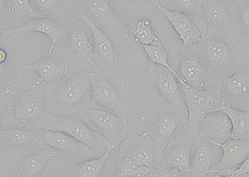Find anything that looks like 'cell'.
Masks as SVG:
<instances>
[{"label":"cell","mask_w":249,"mask_h":177,"mask_svg":"<svg viewBox=\"0 0 249 177\" xmlns=\"http://www.w3.org/2000/svg\"><path fill=\"white\" fill-rule=\"evenodd\" d=\"M213 145L222 149L223 155L220 160L210 167L209 173L234 171L241 163L249 158V140H236L230 138L224 143H214Z\"/></svg>","instance_id":"5"},{"label":"cell","mask_w":249,"mask_h":177,"mask_svg":"<svg viewBox=\"0 0 249 177\" xmlns=\"http://www.w3.org/2000/svg\"><path fill=\"white\" fill-rule=\"evenodd\" d=\"M168 3H172L173 5L177 8L176 11L186 12V15L191 14L190 15H200L202 12L201 5L198 4L199 2L194 0H176V1H170Z\"/></svg>","instance_id":"33"},{"label":"cell","mask_w":249,"mask_h":177,"mask_svg":"<svg viewBox=\"0 0 249 177\" xmlns=\"http://www.w3.org/2000/svg\"><path fill=\"white\" fill-rule=\"evenodd\" d=\"M91 94L97 104L106 108L116 109L118 103V95L112 84L101 75L90 72Z\"/></svg>","instance_id":"13"},{"label":"cell","mask_w":249,"mask_h":177,"mask_svg":"<svg viewBox=\"0 0 249 177\" xmlns=\"http://www.w3.org/2000/svg\"><path fill=\"white\" fill-rule=\"evenodd\" d=\"M31 33H40L48 36L51 42L48 53L49 54H52L53 53L54 49L60 39L61 30L57 23H54L53 21L50 20L48 18H32L21 25L8 29L5 31V34L7 35L31 34Z\"/></svg>","instance_id":"9"},{"label":"cell","mask_w":249,"mask_h":177,"mask_svg":"<svg viewBox=\"0 0 249 177\" xmlns=\"http://www.w3.org/2000/svg\"><path fill=\"white\" fill-rule=\"evenodd\" d=\"M89 120L102 131L115 133L123 126L122 119L110 111L102 109L91 108L87 111Z\"/></svg>","instance_id":"20"},{"label":"cell","mask_w":249,"mask_h":177,"mask_svg":"<svg viewBox=\"0 0 249 177\" xmlns=\"http://www.w3.org/2000/svg\"><path fill=\"white\" fill-rule=\"evenodd\" d=\"M150 2L170 21L173 28L183 41L184 47L199 43L204 37L196 27L194 21V15H186L185 13L166 9L156 0Z\"/></svg>","instance_id":"4"},{"label":"cell","mask_w":249,"mask_h":177,"mask_svg":"<svg viewBox=\"0 0 249 177\" xmlns=\"http://www.w3.org/2000/svg\"><path fill=\"white\" fill-rule=\"evenodd\" d=\"M3 6H4V1H3V0H0V10H2V9H3Z\"/></svg>","instance_id":"42"},{"label":"cell","mask_w":249,"mask_h":177,"mask_svg":"<svg viewBox=\"0 0 249 177\" xmlns=\"http://www.w3.org/2000/svg\"><path fill=\"white\" fill-rule=\"evenodd\" d=\"M180 85L188 111V132L191 135L198 134L200 123L212 106L213 97L210 91L194 89L185 83Z\"/></svg>","instance_id":"2"},{"label":"cell","mask_w":249,"mask_h":177,"mask_svg":"<svg viewBox=\"0 0 249 177\" xmlns=\"http://www.w3.org/2000/svg\"><path fill=\"white\" fill-rule=\"evenodd\" d=\"M204 177H235L233 171H224V172L209 173Z\"/></svg>","instance_id":"37"},{"label":"cell","mask_w":249,"mask_h":177,"mask_svg":"<svg viewBox=\"0 0 249 177\" xmlns=\"http://www.w3.org/2000/svg\"><path fill=\"white\" fill-rule=\"evenodd\" d=\"M7 58V54L3 49H0V63H3Z\"/></svg>","instance_id":"40"},{"label":"cell","mask_w":249,"mask_h":177,"mask_svg":"<svg viewBox=\"0 0 249 177\" xmlns=\"http://www.w3.org/2000/svg\"><path fill=\"white\" fill-rule=\"evenodd\" d=\"M5 105V98H4V97L0 96V120H1V117H2V115H3Z\"/></svg>","instance_id":"39"},{"label":"cell","mask_w":249,"mask_h":177,"mask_svg":"<svg viewBox=\"0 0 249 177\" xmlns=\"http://www.w3.org/2000/svg\"><path fill=\"white\" fill-rule=\"evenodd\" d=\"M91 88L90 72H82L62 83L58 89V95L65 103L77 104L91 93Z\"/></svg>","instance_id":"10"},{"label":"cell","mask_w":249,"mask_h":177,"mask_svg":"<svg viewBox=\"0 0 249 177\" xmlns=\"http://www.w3.org/2000/svg\"><path fill=\"white\" fill-rule=\"evenodd\" d=\"M40 132L43 136L44 144L62 153L67 152L70 154L87 157L94 156L93 152H91V149L88 146L64 132L52 131L48 129H41Z\"/></svg>","instance_id":"8"},{"label":"cell","mask_w":249,"mask_h":177,"mask_svg":"<svg viewBox=\"0 0 249 177\" xmlns=\"http://www.w3.org/2000/svg\"><path fill=\"white\" fill-rule=\"evenodd\" d=\"M143 48H144L145 53L147 55V57H149L151 63H154V64H156V65L168 69L169 71H171L173 74L176 76L179 83H182L181 78L178 76V73H177L172 69V67L169 64L167 53H166V51L164 49V46L162 44L161 41H158V42L150 44V45H144Z\"/></svg>","instance_id":"24"},{"label":"cell","mask_w":249,"mask_h":177,"mask_svg":"<svg viewBox=\"0 0 249 177\" xmlns=\"http://www.w3.org/2000/svg\"><path fill=\"white\" fill-rule=\"evenodd\" d=\"M178 126L177 118L171 115H163L157 124V131L160 136L167 138L172 136Z\"/></svg>","instance_id":"31"},{"label":"cell","mask_w":249,"mask_h":177,"mask_svg":"<svg viewBox=\"0 0 249 177\" xmlns=\"http://www.w3.org/2000/svg\"><path fill=\"white\" fill-rule=\"evenodd\" d=\"M156 177H180V173L176 169H167L160 172Z\"/></svg>","instance_id":"36"},{"label":"cell","mask_w":249,"mask_h":177,"mask_svg":"<svg viewBox=\"0 0 249 177\" xmlns=\"http://www.w3.org/2000/svg\"><path fill=\"white\" fill-rule=\"evenodd\" d=\"M43 129L64 132L88 146L92 152L113 147L104 136L95 132L78 117L73 116L48 117Z\"/></svg>","instance_id":"1"},{"label":"cell","mask_w":249,"mask_h":177,"mask_svg":"<svg viewBox=\"0 0 249 177\" xmlns=\"http://www.w3.org/2000/svg\"><path fill=\"white\" fill-rule=\"evenodd\" d=\"M0 137L14 146L41 145L44 144L40 130L24 128H11L0 131Z\"/></svg>","instance_id":"18"},{"label":"cell","mask_w":249,"mask_h":177,"mask_svg":"<svg viewBox=\"0 0 249 177\" xmlns=\"http://www.w3.org/2000/svg\"><path fill=\"white\" fill-rule=\"evenodd\" d=\"M76 17L87 24L91 29L94 48L102 59L111 69L117 70L119 68V60L114 49L113 43L102 29L84 13L76 14Z\"/></svg>","instance_id":"7"},{"label":"cell","mask_w":249,"mask_h":177,"mask_svg":"<svg viewBox=\"0 0 249 177\" xmlns=\"http://www.w3.org/2000/svg\"><path fill=\"white\" fill-rule=\"evenodd\" d=\"M88 8L89 11L95 17L105 23L108 28L117 33H123L124 31V23L122 18L116 15L110 7L108 1L105 0H91L88 1Z\"/></svg>","instance_id":"16"},{"label":"cell","mask_w":249,"mask_h":177,"mask_svg":"<svg viewBox=\"0 0 249 177\" xmlns=\"http://www.w3.org/2000/svg\"><path fill=\"white\" fill-rule=\"evenodd\" d=\"M45 99L42 93L37 91H26L18 99L15 106V117L21 122L34 120L39 117L43 107Z\"/></svg>","instance_id":"11"},{"label":"cell","mask_w":249,"mask_h":177,"mask_svg":"<svg viewBox=\"0 0 249 177\" xmlns=\"http://www.w3.org/2000/svg\"><path fill=\"white\" fill-rule=\"evenodd\" d=\"M150 172V169L138 165L129 156L122 160L116 177H143Z\"/></svg>","instance_id":"28"},{"label":"cell","mask_w":249,"mask_h":177,"mask_svg":"<svg viewBox=\"0 0 249 177\" xmlns=\"http://www.w3.org/2000/svg\"><path fill=\"white\" fill-rule=\"evenodd\" d=\"M202 53L207 62L217 69H224L232 63V53L224 41L210 39L202 46Z\"/></svg>","instance_id":"15"},{"label":"cell","mask_w":249,"mask_h":177,"mask_svg":"<svg viewBox=\"0 0 249 177\" xmlns=\"http://www.w3.org/2000/svg\"><path fill=\"white\" fill-rule=\"evenodd\" d=\"M130 157L136 161L138 165L145 168L151 169L153 166L154 157L153 152L145 147H140L134 151Z\"/></svg>","instance_id":"32"},{"label":"cell","mask_w":249,"mask_h":177,"mask_svg":"<svg viewBox=\"0 0 249 177\" xmlns=\"http://www.w3.org/2000/svg\"><path fill=\"white\" fill-rule=\"evenodd\" d=\"M1 177H10V175L8 174V173H3V175L1 176Z\"/></svg>","instance_id":"43"},{"label":"cell","mask_w":249,"mask_h":177,"mask_svg":"<svg viewBox=\"0 0 249 177\" xmlns=\"http://www.w3.org/2000/svg\"><path fill=\"white\" fill-rule=\"evenodd\" d=\"M231 132L232 125L230 120L221 110L209 111L199 126V133L210 139L213 144H221L229 140L231 138Z\"/></svg>","instance_id":"6"},{"label":"cell","mask_w":249,"mask_h":177,"mask_svg":"<svg viewBox=\"0 0 249 177\" xmlns=\"http://www.w3.org/2000/svg\"><path fill=\"white\" fill-rule=\"evenodd\" d=\"M7 3L10 11L17 12L20 15H29L33 17H39L42 15V13L34 9L31 1L29 0H10Z\"/></svg>","instance_id":"30"},{"label":"cell","mask_w":249,"mask_h":177,"mask_svg":"<svg viewBox=\"0 0 249 177\" xmlns=\"http://www.w3.org/2000/svg\"><path fill=\"white\" fill-rule=\"evenodd\" d=\"M112 148L107 149L102 157L77 164L69 172V177H99Z\"/></svg>","instance_id":"21"},{"label":"cell","mask_w":249,"mask_h":177,"mask_svg":"<svg viewBox=\"0 0 249 177\" xmlns=\"http://www.w3.org/2000/svg\"><path fill=\"white\" fill-rule=\"evenodd\" d=\"M249 159L246 160L241 163L240 165L238 166V168L233 171V174L235 177H242L249 175Z\"/></svg>","instance_id":"35"},{"label":"cell","mask_w":249,"mask_h":177,"mask_svg":"<svg viewBox=\"0 0 249 177\" xmlns=\"http://www.w3.org/2000/svg\"><path fill=\"white\" fill-rule=\"evenodd\" d=\"M241 20L242 23L245 26L248 30H249V7H247L241 13Z\"/></svg>","instance_id":"38"},{"label":"cell","mask_w":249,"mask_h":177,"mask_svg":"<svg viewBox=\"0 0 249 177\" xmlns=\"http://www.w3.org/2000/svg\"><path fill=\"white\" fill-rule=\"evenodd\" d=\"M130 32L135 35L136 39L142 43V45H150L160 41L154 32L150 21L146 18H142L134 24Z\"/></svg>","instance_id":"27"},{"label":"cell","mask_w":249,"mask_h":177,"mask_svg":"<svg viewBox=\"0 0 249 177\" xmlns=\"http://www.w3.org/2000/svg\"><path fill=\"white\" fill-rule=\"evenodd\" d=\"M167 161L172 168L178 170V172H190L191 165L190 149L184 146L173 149L168 156Z\"/></svg>","instance_id":"26"},{"label":"cell","mask_w":249,"mask_h":177,"mask_svg":"<svg viewBox=\"0 0 249 177\" xmlns=\"http://www.w3.org/2000/svg\"><path fill=\"white\" fill-rule=\"evenodd\" d=\"M249 177V175H246V176H244V177Z\"/></svg>","instance_id":"44"},{"label":"cell","mask_w":249,"mask_h":177,"mask_svg":"<svg viewBox=\"0 0 249 177\" xmlns=\"http://www.w3.org/2000/svg\"><path fill=\"white\" fill-rule=\"evenodd\" d=\"M180 74L182 83L194 89L201 90L204 87L203 76H204V66L200 61L196 57H186L180 63Z\"/></svg>","instance_id":"17"},{"label":"cell","mask_w":249,"mask_h":177,"mask_svg":"<svg viewBox=\"0 0 249 177\" xmlns=\"http://www.w3.org/2000/svg\"><path fill=\"white\" fill-rule=\"evenodd\" d=\"M207 18L214 23H222L228 18L226 7L219 1H210L204 9Z\"/></svg>","instance_id":"29"},{"label":"cell","mask_w":249,"mask_h":177,"mask_svg":"<svg viewBox=\"0 0 249 177\" xmlns=\"http://www.w3.org/2000/svg\"><path fill=\"white\" fill-rule=\"evenodd\" d=\"M228 116L232 125L231 139L236 140H249V112L240 111L230 106H223L220 109Z\"/></svg>","instance_id":"19"},{"label":"cell","mask_w":249,"mask_h":177,"mask_svg":"<svg viewBox=\"0 0 249 177\" xmlns=\"http://www.w3.org/2000/svg\"><path fill=\"white\" fill-rule=\"evenodd\" d=\"M213 152L207 146H199L194 155L190 171L193 177H204L213 166Z\"/></svg>","instance_id":"23"},{"label":"cell","mask_w":249,"mask_h":177,"mask_svg":"<svg viewBox=\"0 0 249 177\" xmlns=\"http://www.w3.org/2000/svg\"><path fill=\"white\" fill-rule=\"evenodd\" d=\"M62 152L53 148L43 149L34 152L19 163L18 169V177H36L47 166L48 161Z\"/></svg>","instance_id":"12"},{"label":"cell","mask_w":249,"mask_h":177,"mask_svg":"<svg viewBox=\"0 0 249 177\" xmlns=\"http://www.w3.org/2000/svg\"><path fill=\"white\" fill-rule=\"evenodd\" d=\"M149 71L151 79L162 96L178 109L183 111L186 110L184 93L180 90L176 76L168 69L154 63H150Z\"/></svg>","instance_id":"3"},{"label":"cell","mask_w":249,"mask_h":177,"mask_svg":"<svg viewBox=\"0 0 249 177\" xmlns=\"http://www.w3.org/2000/svg\"><path fill=\"white\" fill-rule=\"evenodd\" d=\"M4 72H5V70H4L3 64H2V63H0V79H1V78H3V76H4Z\"/></svg>","instance_id":"41"},{"label":"cell","mask_w":249,"mask_h":177,"mask_svg":"<svg viewBox=\"0 0 249 177\" xmlns=\"http://www.w3.org/2000/svg\"><path fill=\"white\" fill-rule=\"evenodd\" d=\"M69 40L74 54L87 62L92 60L93 43L85 30L81 29L71 30Z\"/></svg>","instance_id":"22"},{"label":"cell","mask_w":249,"mask_h":177,"mask_svg":"<svg viewBox=\"0 0 249 177\" xmlns=\"http://www.w3.org/2000/svg\"><path fill=\"white\" fill-rule=\"evenodd\" d=\"M32 5L37 9L40 13H50L57 10L59 8V2L57 0H34L32 1Z\"/></svg>","instance_id":"34"},{"label":"cell","mask_w":249,"mask_h":177,"mask_svg":"<svg viewBox=\"0 0 249 177\" xmlns=\"http://www.w3.org/2000/svg\"><path fill=\"white\" fill-rule=\"evenodd\" d=\"M23 69L37 72L40 80L49 82L67 74L68 65L57 58L43 57L32 63H26L23 65Z\"/></svg>","instance_id":"14"},{"label":"cell","mask_w":249,"mask_h":177,"mask_svg":"<svg viewBox=\"0 0 249 177\" xmlns=\"http://www.w3.org/2000/svg\"><path fill=\"white\" fill-rule=\"evenodd\" d=\"M224 86L229 93L234 97L249 94V76L244 72H237L224 81Z\"/></svg>","instance_id":"25"}]
</instances>
